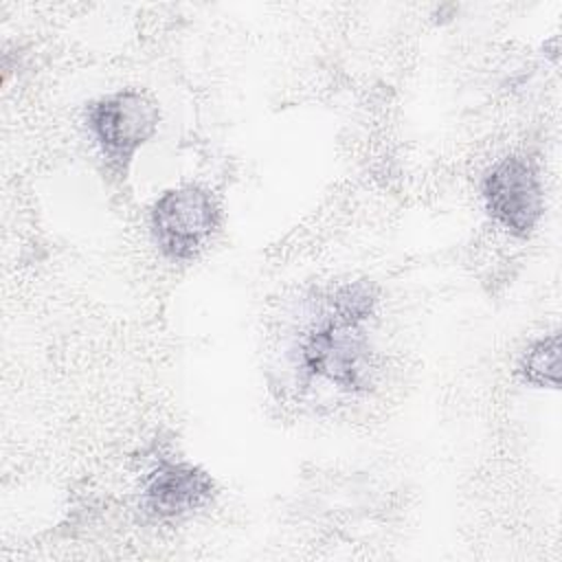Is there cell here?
Masks as SVG:
<instances>
[{"label": "cell", "mask_w": 562, "mask_h": 562, "mask_svg": "<svg viewBox=\"0 0 562 562\" xmlns=\"http://www.w3.org/2000/svg\"><path fill=\"white\" fill-rule=\"evenodd\" d=\"M490 215L512 235L527 237L542 215V182L525 156H505L487 169L481 182Z\"/></svg>", "instance_id": "3"}, {"label": "cell", "mask_w": 562, "mask_h": 562, "mask_svg": "<svg viewBox=\"0 0 562 562\" xmlns=\"http://www.w3.org/2000/svg\"><path fill=\"white\" fill-rule=\"evenodd\" d=\"M375 301V290L364 281L334 288L296 340V369L347 393L367 391L373 364L364 325L373 316Z\"/></svg>", "instance_id": "1"}, {"label": "cell", "mask_w": 562, "mask_h": 562, "mask_svg": "<svg viewBox=\"0 0 562 562\" xmlns=\"http://www.w3.org/2000/svg\"><path fill=\"white\" fill-rule=\"evenodd\" d=\"M220 224L213 195L198 184L165 191L151 206V235L160 252L173 261L193 259Z\"/></svg>", "instance_id": "2"}, {"label": "cell", "mask_w": 562, "mask_h": 562, "mask_svg": "<svg viewBox=\"0 0 562 562\" xmlns=\"http://www.w3.org/2000/svg\"><path fill=\"white\" fill-rule=\"evenodd\" d=\"M522 382L538 389L560 386V334L553 331L529 345L518 362Z\"/></svg>", "instance_id": "6"}, {"label": "cell", "mask_w": 562, "mask_h": 562, "mask_svg": "<svg viewBox=\"0 0 562 562\" xmlns=\"http://www.w3.org/2000/svg\"><path fill=\"white\" fill-rule=\"evenodd\" d=\"M160 112L151 97L138 90H119L94 101L88 110V127L101 151L112 160H130L158 130Z\"/></svg>", "instance_id": "4"}, {"label": "cell", "mask_w": 562, "mask_h": 562, "mask_svg": "<svg viewBox=\"0 0 562 562\" xmlns=\"http://www.w3.org/2000/svg\"><path fill=\"white\" fill-rule=\"evenodd\" d=\"M215 492L211 476L191 463L158 465L143 490V507L156 518H180L204 507Z\"/></svg>", "instance_id": "5"}]
</instances>
